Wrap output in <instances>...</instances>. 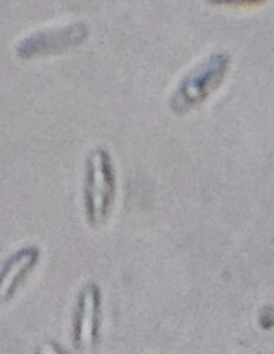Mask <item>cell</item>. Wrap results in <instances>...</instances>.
<instances>
[{
	"instance_id": "obj_2",
	"label": "cell",
	"mask_w": 274,
	"mask_h": 354,
	"mask_svg": "<svg viewBox=\"0 0 274 354\" xmlns=\"http://www.w3.org/2000/svg\"><path fill=\"white\" fill-rule=\"evenodd\" d=\"M231 69V55L217 50L197 62L179 78L169 97V109L176 116H185L206 106L226 83Z\"/></svg>"
},
{
	"instance_id": "obj_6",
	"label": "cell",
	"mask_w": 274,
	"mask_h": 354,
	"mask_svg": "<svg viewBox=\"0 0 274 354\" xmlns=\"http://www.w3.org/2000/svg\"><path fill=\"white\" fill-rule=\"evenodd\" d=\"M268 0H207V3L216 7H257Z\"/></svg>"
},
{
	"instance_id": "obj_5",
	"label": "cell",
	"mask_w": 274,
	"mask_h": 354,
	"mask_svg": "<svg viewBox=\"0 0 274 354\" xmlns=\"http://www.w3.org/2000/svg\"><path fill=\"white\" fill-rule=\"evenodd\" d=\"M41 258L37 245H23L7 256L0 266V306L14 299L35 272Z\"/></svg>"
},
{
	"instance_id": "obj_3",
	"label": "cell",
	"mask_w": 274,
	"mask_h": 354,
	"mask_svg": "<svg viewBox=\"0 0 274 354\" xmlns=\"http://www.w3.org/2000/svg\"><path fill=\"white\" fill-rule=\"evenodd\" d=\"M104 294L97 282L83 283L76 296L71 318V342L75 351H95L102 332Z\"/></svg>"
},
{
	"instance_id": "obj_1",
	"label": "cell",
	"mask_w": 274,
	"mask_h": 354,
	"mask_svg": "<svg viewBox=\"0 0 274 354\" xmlns=\"http://www.w3.org/2000/svg\"><path fill=\"white\" fill-rule=\"evenodd\" d=\"M83 213L92 230L110 221L117 199V171L112 154L106 147H93L86 154L81 182Z\"/></svg>"
},
{
	"instance_id": "obj_4",
	"label": "cell",
	"mask_w": 274,
	"mask_h": 354,
	"mask_svg": "<svg viewBox=\"0 0 274 354\" xmlns=\"http://www.w3.org/2000/svg\"><path fill=\"white\" fill-rule=\"evenodd\" d=\"M86 38H88V28L83 23L41 30L24 37L16 45V55L23 61H31V59L47 57V55L64 54L79 47Z\"/></svg>"
}]
</instances>
